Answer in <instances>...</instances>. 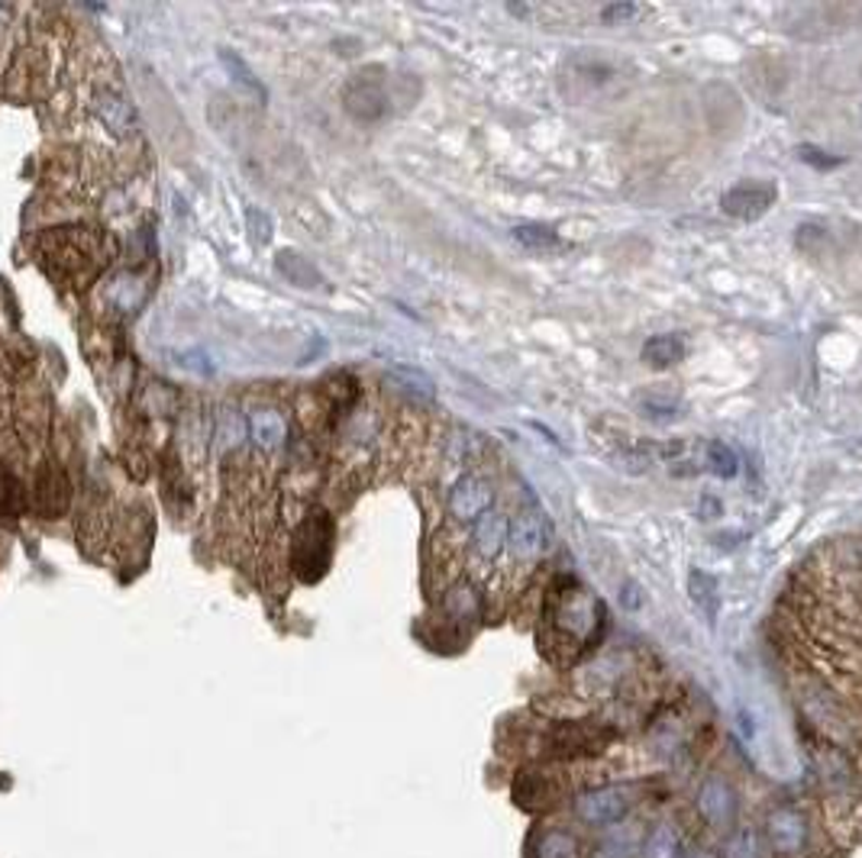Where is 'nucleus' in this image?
<instances>
[{
    "label": "nucleus",
    "mask_w": 862,
    "mask_h": 858,
    "mask_svg": "<svg viewBox=\"0 0 862 858\" xmlns=\"http://www.w3.org/2000/svg\"><path fill=\"white\" fill-rule=\"evenodd\" d=\"M605 604L575 578H559L549 591V626L559 645L588 649L605 632Z\"/></svg>",
    "instance_id": "nucleus-1"
},
{
    "label": "nucleus",
    "mask_w": 862,
    "mask_h": 858,
    "mask_svg": "<svg viewBox=\"0 0 862 858\" xmlns=\"http://www.w3.org/2000/svg\"><path fill=\"white\" fill-rule=\"evenodd\" d=\"M643 801H646V787L639 781H592L569 797V817L579 830L608 833L633 820Z\"/></svg>",
    "instance_id": "nucleus-2"
},
{
    "label": "nucleus",
    "mask_w": 862,
    "mask_h": 858,
    "mask_svg": "<svg viewBox=\"0 0 862 858\" xmlns=\"http://www.w3.org/2000/svg\"><path fill=\"white\" fill-rule=\"evenodd\" d=\"M759 833L775 858H808L814 849V820L798 804H772L762 814Z\"/></svg>",
    "instance_id": "nucleus-3"
},
{
    "label": "nucleus",
    "mask_w": 862,
    "mask_h": 858,
    "mask_svg": "<svg viewBox=\"0 0 862 858\" xmlns=\"http://www.w3.org/2000/svg\"><path fill=\"white\" fill-rule=\"evenodd\" d=\"M739 787L724 771H708L695 787V814L714 836H731L739 827Z\"/></svg>",
    "instance_id": "nucleus-4"
},
{
    "label": "nucleus",
    "mask_w": 862,
    "mask_h": 858,
    "mask_svg": "<svg viewBox=\"0 0 862 858\" xmlns=\"http://www.w3.org/2000/svg\"><path fill=\"white\" fill-rule=\"evenodd\" d=\"M333 555V523L324 510H314L304 516L301 529L291 542V568L301 575V581H317Z\"/></svg>",
    "instance_id": "nucleus-5"
},
{
    "label": "nucleus",
    "mask_w": 862,
    "mask_h": 858,
    "mask_svg": "<svg viewBox=\"0 0 862 858\" xmlns=\"http://www.w3.org/2000/svg\"><path fill=\"white\" fill-rule=\"evenodd\" d=\"M549 523L540 507H523L507 523V555L517 565H533L549 549Z\"/></svg>",
    "instance_id": "nucleus-6"
},
{
    "label": "nucleus",
    "mask_w": 862,
    "mask_h": 858,
    "mask_svg": "<svg viewBox=\"0 0 862 858\" xmlns=\"http://www.w3.org/2000/svg\"><path fill=\"white\" fill-rule=\"evenodd\" d=\"M492 500H494L492 485H489L482 475L469 472V475H462V478L453 485L449 497H446V510H449V516H453L456 523H469V526H472L479 516H485V513L492 510Z\"/></svg>",
    "instance_id": "nucleus-7"
},
{
    "label": "nucleus",
    "mask_w": 862,
    "mask_h": 858,
    "mask_svg": "<svg viewBox=\"0 0 862 858\" xmlns=\"http://www.w3.org/2000/svg\"><path fill=\"white\" fill-rule=\"evenodd\" d=\"M775 204V184L769 181H739L721 197V207L727 217L737 220H759L769 207Z\"/></svg>",
    "instance_id": "nucleus-8"
},
{
    "label": "nucleus",
    "mask_w": 862,
    "mask_h": 858,
    "mask_svg": "<svg viewBox=\"0 0 862 858\" xmlns=\"http://www.w3.org/2000/svg\"><path fill=\"white\" fill-rule=\"evenodd\" d=\"M685 830L675 817H656L646 823L636 858H682L685 853Z\"/></svg>",
    "instance_id": "nucleus-9"
},
{
    "label": "nucleus",
    "mask_w": 862,
    "mask_h": 858,
    "mask_svg": "<svg viewBox=\"0 0 862 858\" xmlns=\"http://www.w3.org/2000/svg\"><path fill=\"white\" fill-rule=\"evenodd\" d=\"M527 858H585L582 836L572 827L546 823L536 830V836L527 849Z\"/></svg>",
    "instance_id": "nucleus-10"
},
{
    "label": "nucleus",
    "mask_w": 862,
    "mask_h": 858,
    "mask_svg": "<svg viewBox=\"0 0 862 858\" xmlns=\"http://www.w3.org/2000/svg\"><path fill=\"white\" fill-rule=\"evenodd\" d=\"M472 552L479 562H494L500 559V552H507V520L504 513L489 510L485 516H479L472 523Z\"/></svg>",
    "instance_id": "nucleus-11"
},
{
    "label": "nucleus",
    "mask_w": 862,
    "mask_h": 858,
    "mask_svg": "<svg viewBox=\"0 0 862 858\" xmlns=\"http://www.w3.org/2000/svg\"><path fill=\"white\" fill-rule=\"evenodd\" d=\"M643 830L646 823H639L636 817L620 823L614 830L601 833V840L592 846V853H585V858H636L639 849V840H643Z\"/></svg>",
    "instance_id": "nucleus-12"
},
{
    "label": "nucleus",
    "mask_w": 862,
    "mask_h": 858,
    "mask_svg": "<svg viewBox=\"0 0 862 858\" xmlns=\"http://www.w3.org/2000/svg\"><path fill=\"white\" fill-rule=\"evenodd\" d=\"M718 856L721 858H775L772 853H769V846H765V840H762L759 827H752V823H739L731 836H724V840H721V849H718Z\"/></svg>",
    "instance_id": "nucleus-13"
},
{
    "label": "nucleus",
    "mask_w": 862,
    "mask_h": 858,
    "mask_svg": "<svg viewBox=\"0 0 862 858\" xmlns=\"http://www.w3.org/2000/svg\"><path fill=\"white\" fill-rule=\"evenodd\" d=\"M249 436H252V443H255L258 449L271 452V449H278V446L284 443V436H288V423H284V417H281L278 410H255V413L249 417Z\"/></svg>",
    "instance_id": "nucleus-14"
},
{
    "label": "nucleus",
    "mask_w": 862,
    "mask_h": 858,
    "mask_svg": "<svg viewBox=\"0 0 862 858\" xmlns=\"http://www.w3.org/2000/svg\"><path fill=\"white\" fill-rule=\"evenodd\" d=\"M639 359L643 366L649 368H672L685 359V343L675 336V333H659V336H649L639 349Z\"/></svg>",
    "instance_id": "nucleus-15"
},
{
    "label": "nucleus",
    "mask_w": 862,
    "mask_h": 858,
    "mask_svg": "<svg viewBox=\"0 0 862 858\" xmlns=\"http://www.w3.org/2000/svg\"><path fill=\"white\" fill-rule=\"evenodd\" d=\"M688 598H692V604L698 607V613H701L708 623L718 619V611H721V594H718V581H714V575H708V572H701V568H692V572H688Z\"/></svg>",
    "instance_id": "nucleus-16"
},
{
    "label": "nucleus",
    "mask_w": 862,
    "mask_h": 858,
    "mask_svg": "<svg viewBox=\"0 0 862 858\" xmlns=\"http://www.w3.org/2000/svg\"><path fill=\"white\" fill-rule=\"evenodd\" d=\"M65 500H68V485H65V478H62L52 465L42 469L39 478H36V507H39L46 516H55V513L65 510Z\"/></svg>",
    "instance_id": "nucleus-17"
},
{
    "label": "nucleus",
    "mask_w": 862,
    "mask_h": 858,
    "mask_svg": "<svg viewBox=\"0 0 862 858\" xmlns=\"http://www.w3.org/2000/svg\"><path fill=\"white\" fill-rule=\"evenodd\" d=\"M514 240L523 245V248H530V252H543V255L562 248L559 233H556L553 227H543V223H523V227H517V230H514Z\"/></svg>",
    "instance_id": "nucleus-18"
},
{
    "label": "nucleus",
    "mask_w": 862,
    "mask_h": 858,
    "mask_svg": "<svg viewBox=\"0 0 862 858\" xmlns=\"http://www.w3.org/2000/svg\"><path fill=\"white\" fill-rule=\"evenodd\" d=\"M388 377H391L401 390H407V394H414V397H420V400H433V381H430L423 371H417V368H391Z\"/></svg>",
    "instance_id": "nucleus-19"
},
{
    "label": "nucleus",
    "mask_w": 862,
    "mask_h": 858,
    "mask_svg": "<svg viewBox=\"0 0 862 858\" xmlns=\"http://www.w3.org/2000/svg\"><path fill=\"white\" fill-rule=\"evenodd\" d=\"M708 472L718 475V478H737V456H734V449L727 443H711L708 446Z\"/></svg>",
    "instance_id": "nucleus-20"
},
{
    "label": "nucleus",
    "mask_w": 862,
    "mask_h": 858,
    "mask_svg": "<svg viewBox=\"0 0 862 858\" xmlns=\"http://www.w3.org/2000/svg\"><path fill=\"white\" fill-rule=\"evenodd\" d=\"M798 155H801V162H808V165H814L821 171H831V168H837L844 162L840 155H831V152H824L817 145H798Z\"/></svg>",
    "instance_id": "nucleus-21"
},
{
    "label": "nucleus",
    "mask_w": 862,
    "mask_h": 858,
    "mask_svg": "<svg viewBox=\"0 0 862 858\" xmlns=\"http://www.w3.org/2000/svg\"><path fill=\"white\" fill-rule=\"evenodd\" d=\"M220 62H224V68H227V72H230V75H233V78H237L243 88H249V91H262V88L255 85L252 72H249L246 65H243V59H240V55H233V52H224V55H220Z\"/></svg>",
    "instance_id": "nucleus-22"
},
{
    "label": "nucleus",
    "mask_w": 862,
    "mask_h": 858,
    "mask_svg": "<svg viewBox=\"0 0 862 858\" xmlns=\"http://www.w3.org/2000/svg\"><path fill=\"white\" fill-rule=\"evenodd\" d=\"M636 13V3H611L601 10V20L605 23H620V20H630Z\"/></svg>",
    "instance_id": "nucleus-23"
},
{
    "label": "nucleus",
    "mask_w": 862,
    "mask_h": 858,
    "mask_svg": "<svg viewBox=\"0 0 862 858\" xmlns=\"http://www.w3.org/2000/svg\"><path fill=\"white\" fill-rule=\"evenodd\" d=\"M682 858H721V856H718V849H711L708 843H688L685 853H682Z\"/></svg>",
    "instance_id": "nucleus-24"
}]
</instances>
